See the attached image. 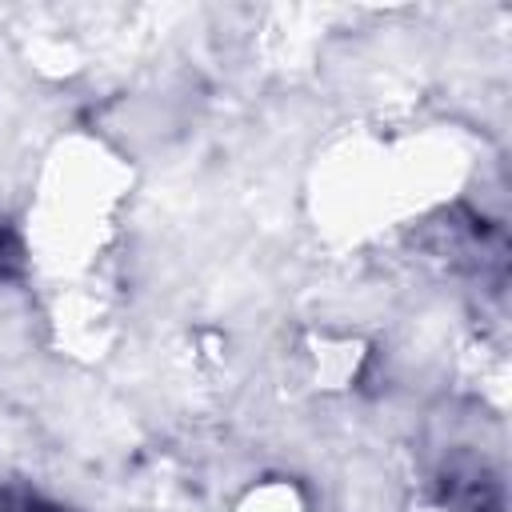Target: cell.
Wrapping results in <instances>:
<instances>
[{"label":"cell","mask_w":512,"mask_h":512,"mask_svg":"<svg viewBox=\"0 0 512 512\" xmlns=\"http://www.w3.org/2000/svg\"><path fill=\"white\" fill-rule=\"evenodd\" d=\"M0 512H76V508L60 504V500H48V496H40L32 488L12 484V488L0 492Z\"/></svg>","instance_id":"1"},{"label":"cell","mask_w":512,"mask_h":512,"mask_svg":"<svg viewBox=\"0 0 512 512\" xmlns=\"http://www.w3.org/2000/svg\"><path fill=\"white\" fill-rule=\"evenodd\" d=\"M20 264V248H16V240H12V232L0 224V280L12 272Z\"/></svg>","instance_id":"2"}]
</instances>
